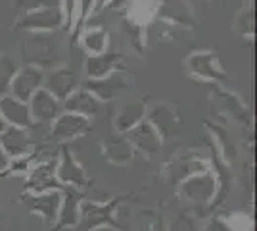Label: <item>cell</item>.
Listing matches in <instances>:
<instances>
[{
  "label": "cell",
  "instance_id": "obj_7",
  "mask_svg": "<svg viewBox=\"0 0 257 231\" xmlns=\"http://www.w3.org/2000/svg\"><path fill=\"white\" fill-rule=\"evenodd\" d=\"M0 146H2V150L6 152L8 158H20L27 150V137H25L23 129H18V127L4 129Z\"/></svg>",
  "mask_w": 257,
  "mask_h": 231
},
{
  "label": "cell",
  "instance_id": "obj_15",
  "mask_svg": "<svg viewBox=\"0 0 257 231\" xmlns=\"http://www.w3.org/2000/svg\"><path fill=\"white\" fill-rule=\"evenodd\" d=\"M4 131V120H2V116H0V133Z\"/></svg>",
  "mask_w": 257,
  "mask_h": 231
},
{
  "label": "cell",
  "instance_id": "obj_13",
  "mask_svg": "<svg viewBox=\"0 0 257 231\" xmlns=\"http://www.w3.org/2000/svg\"><path fill=\"white\" fill-rule=\"evenodd\" d=\"M8 164H10V158L6 156V152H4V150H2V146H0V172L8 170Z\"/></svg>",
  "mask_w": 257,
  "mask_h": 231
},
{
  "label": "cell",
  "instance_id": "obj_14",
  "mask_svg": "<svg viewBox=\"0 0 257 231\" xmlns=\"http://www.w3.org/2000/svg\"><path fill=\"white\" fill-rule=\"evenodd\" d=\"M90 231H117V229H113L111 225H102V227H96V229H90Z\"/></svg>",
  "mask_w": 257,
  "mask_h": 231
},
{
  "label": "cell",
  "instance_id": "obj_1",
  "mask_svg": "<svg viewBox=\"0 0 257 231\" xmlns=\"http://www.w3.org/2000/svg\"><path fill=\"white\" fill-rule=\"evenodd\" d=\"M215 179L209 174H198L182 181L181 195L192 202H207L215 195Z\"/></svg>",
  "mask_w": 257,
  "mask_h": 231
},
{
  "label": "cell",
  "instance_id": "obj_12",
  "mask_svg": "<svg viewBox=\"0 0 257 231\" xmlns=\"http://www.w3.org/2000/svg\"><path fill=\"white\" fill-rule=\"evenodd\" d=\"M104 33L102 31H90V33H86V48L92 52V54H100L102 52V48H104Z\"/></svg>",
  "mask_w": 257,
  "mask_h": 231
},
{
  "label": "cell",
  "instance_id": "obj_2",
  "mask_svg": "<svg viewBox=\"0 0 257 231\" xmlns=\"http://www.w3.org/2000/svg\"><path fill=\"white\" fill-rule=\"evenodd\" d=\"M60 204H62V195L58 191H48V193L35 195L29 208L31 212L39 214L46 223H56L60 214Z\"/></svg>",
  "mask_w": 257,
  "mask_h": 231
},
{
  "label": "cell",
  "instance_id": "obj_4",
  "mask_svg": "<svg viewBox=\"0 0 257 231\" xmlns=\"http://www.w3.org/2000/svg\"><path fill=\"white\" fill-rule=\"evenodd\" d=\"M81 197L77 195V191H69L67 195L62 197V204H60V214L56 220V231L67 229V227H75L81 221Z\"/></svg>",
  "mask_w": 257,
  "mask_h": 231
},
{
  "label": "cell",
  "instance_id": "obj_5",
  "mask_svg": "<svg viewBox=\"0 0 257 231\" xmlns=\"http://www.w3.org/2000/svg\"><path fill=\"white\" fill-rule=\"evenodd\" d=\"M56 179H60L62 183L75 185V187H83L86 183L85 170L79 166V162L67 150H64V156L56 168Z\"/></svg>",
  "mask_w": 257,
  "mask_h": 231
},
{
  "label": "cell",
  "instance_id": "obj_6",
  "mask_svg": "<svg viewBox=\"0 0 257 231\" xmlns=\"http://www.w3.org/2000/svg\"><path fill=\"white\" fill-rule=\"evenodd\" d=\"M56 183V166L54 164H43L39 168H35L29 177V189L35 195L41 193H48L54 189Z\"/></svg>",
  "mask_w": 257,
  "mask_h": 231
},
{
  "label": "cell",
  "instance_id": "obj_9",
  "mask_svg": "<svg viewBox=\"0 0 257 231\" xmlns=\"http://www.w3.org/2000/svg\"><path fill=\"white\" fill-rule=\"evenodd\" d=\"M133 143L140 146V148H144V150H156L158 148V144H160V135L158 131L152 127V125H146V123H142L140 127L137 129H133Z\"/></svg>",
  "mask_w": 257,
  "mask_h": 231
},
{
  "label": "cell",
  "instance_id": "obj_3",
  "mask_svg": "<svg viewBox=\"0 0 257 231\" xmlns=\"http://www.w3.org/2000/svg\"><path fill=\"white\" fill-rule=\"evenodd\" d=\"M113 206L115 202H107V204H96V202H81V220L90 229H96L102 225H111L113 223Z\"/></svg>",
  "mask_w": 257,
  "mask_h": 231
},
{
  "label": "cell",
  "instance_id": "obj_10",
  "mask_svg": "<svg viewBox=\"0 0 257 231\" xmlns=\"http://www.w3.org/2000/svg\"><path fill=\"white\" fill-rule=\"evenodd\" d=\"M2 110H4V118L10 120L12 123L16 125H27L29 123V118H27V112L23 108V104L16 102V100H4L2 102Z\"/></svg>",
  "mask_w": 257,
  "mask_h": 231
},
{
  "label": "cell",
  "instance_id": "obj_8",
  "mask_svg": "<svg viewBox=\"0 0 257 231\" xmlns=\"http://www.w3.org/2000/svg\"><path fill=\"white\" fill-rule=\"evenodd\" d=\"M86 129V121L81 118V116H77V114H67L64 118H60V120L56 121V125H54V135L58 137V139H73L77 135H81V133Z\"/></svg>",
  "mask_w": 257,
  "mask_h": 231
},
{
  "label": "cell",
  "instance_id": "obj_11",
  "mask_svg": "<svg viewBox=\"0 0 257 231\" xmlns=\"http://www.w3.org/2000/svg\"><path fill=\"white\" fill-rule=\"evenodd\" d=\"M35 114L37 118H54L56 116V102L50 100L46 93H39L37 95V102H35Z\"/></svg>",
  "mask_w": 257,
  "mask_h": 231
}]
</instances>
